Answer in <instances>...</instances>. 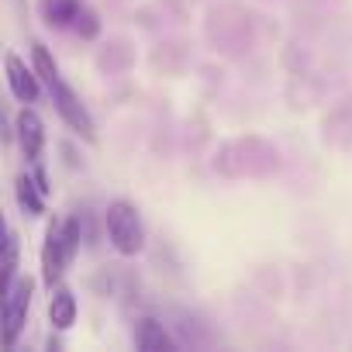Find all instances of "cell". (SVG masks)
Masks as SVG:
<instances>
[{
	"mask_svg": "<svg viewBox=\"0 0 352 352\" xmlns=\"http://www.w3.org/2000/svg\"><path fill=\"white\" fill-rule=\"evenodd\" d=\"M104 228H107V239L111 245L118 249V256H138L145 249V232H142V218L138 211L128 204V201H114L107 211H104Z\"/></svg>",
	"mask_w": 352,
	"mask_h": 352,
	"instance_id": "1",
	"label": "cell"
},
{
	"mask_svg": "<svg viewBox=\"0 0 352 352\" xmlns=\"http://www.w3.org/2000/svg\"><path fill=\"white\" fill-rule=\"evenodd\" d=\"M32 294L35 283L32 280H14L8 300L0 304V345H14L25 321H28V307H32Z\"/></svg>",
	"mask_w": 352,
	"mask_h": 352,
	"instance_id": "2",
	"label": "cell"
},
{
	"mask_svg": "<svg viewBox=\"0 0 352 352\" xmlns=\"http://www.w3.org/2000/svg\"><path fill=\"white\" fill-rule=\"evenodd\" d=\"M52 104H56V111L63 114V121L76 131V135H83L87 142H94L97 138V128H94V118H90V111L83 107V100L73 94V87L59 76L56 83H52Z\"/></svg>",
	"mask_w": 352,
	"mask_h": 352,
	"instance_id": "3",
	"label": "cell"
},
{
	"mask_svg": "<svg viewBox=\"0 0 352 352\" xmlns=\"http://www.w3.org/2000/svg\"><path fill=\"white\" fill-rule=\"evenodd\" d=\"M66 270H69V259L63 252V221H49L45 242H42V283L52 290Z\"/></svg>",
	"mask_w": 352,
	"mask_h": 352,
	"instance_id": "4",
	"label": "cell"
},
{
	"mask_svg": "<svg viewBox=\"0 0 352 352\" xmlns=\"http://www.w3.org/2000/svg\"><path fill=\"white\" fill-rule=\"evenodd\" d=\"M18 142H21L28 162H38V159H42V148H45V124H42V118H38L32 107H25V111L18 114Z\"/></svg>",
	"mask_w": 352,
	"mask_h": 352,
	"instance_id": "5",
	"label": "cell"
},
{
	"mask_svg": "<svg viewBox=\"0 0 352 352\" xmlns=\"http://www.w3.org/2000/svg\"><path fill=\"white\" fill-rule=\"evenodd\" d=\"M4 66H8V87H11V94L21 104H32L38 97V76H35V69H28L18 56H8Z\"/></svg>",
	"mask_w": 352,
	"mask_h": 352,
	"instance_id": "6",
	"label": "cell"
},
{
	"mask_svg": "<svg viewBox=\"0 0 352 352\" xmlns=\"http://www.w3.org/2000/svg\"><path fill=\"white\" fill-rule=\"evenodd\" d=\"M135 345L142 352H169V349H176V342L169 338V331L155 318H142L135 324Z\"/></svg>",
	"mask_w": 352,
	"mask_h": 352,
	"instance_id": "7",
	"label": "cell"
},
{
	"mask_svg": "<svg viewBox=\"0 0 352 352\" xmlns=\"http://www.w3.org/2000/svg\"><path fill=\"white\" fill-rule=\"evenodd\" d=\"M49 321H52V328H56V331L73 328V321H76V297H73V290H66V287H52Z\"/></svg>",
	"mask_w": 352,
	"mask_h": 352,
	"instance_id": "8",
	"label": "cell"
},
{
	"mask_svg": "<svg viewBox=\"0 0 352 352\" xmlns=\"http://www.w3.org/2000/svg\"><path fill=\"white\" fill-rule=\"evenodd\" d=\"M80 8H83L80 0H38V14L52 28H69L76 21Z\"/></svg>",
	"mask_w": 352,
	"mask_h": 352,
	"instance_id": "9",
	"label": "cell"
},
{
	"mask_svg": "<svg viewBox=\"0 0 352 352\" xmlns=\"http://www.w3.org/2000/svg\"><path fill=\"white\" fill-rule=\"evenodd\" d=\"M14 194H18V204H21L25 214H32V218L45 214V194H42V187L35 184V176L21 173L18 184H14Z\"/></svg>",
	"mask_w": 352,
	"mask_h": 352,
	"instance_id": "10",
	"label": "cell"
},
{
	"mask_svg": "<svg viewBox=\"0 0 352 352\" xmlns=\"http://www.w3.org/2000/svg\"><path fill=\"white\" fill-rule=\"evenodd\" d=\"M14 276H18V245L8 242V249L0 252V304L8 300V294L14 287Z\"/></svg>",
	"mask_w": 352,
	"mask_h": 352,
	"instance_id": "11",
	"label": "cell"
},
{
	"mask_svg": "<svg viewBox=\"0 0 352 352\" xmlns=\"http://www.w3.org/2000/svg\"><path fill=\"white\" fill-rule=\"evenodd\" d=\"M32 69H35V76L45 80L49 87L59 80V69H56V59L49 56V45H42V42L32 45Z\"/></svg>",
	"mask_w": 352,
	"mask_h": 352,
	"instance_id": "12",
	"label": "cell"
},
{
	"mask_svg": "<svg viewBox=\"0 0 352 352\" xmlns=\"http://www.w3.org/2000/svg\"><path fill=\"white\" fill-rule=\"evenodd\" d=\"M73 28H76V35H80V38H87V42L100 35V21H97V14H94L90 8H80V14H76Z\"/></svg>",
	"mask_w": 352,
	"mask_h": 352,
	"instance_id": "13",
	"label": "cell"
},
{
	"mask_svg": "<svg viewBox=\"0 0 352 352\" xmlns=\"http://www.w3.org/2000/svg\"><path fill=\"white\" fill-rule=\"evenodd\" d=\"M8 242H11V232H8V221H4V214H0V252L8 249Z\"/></svg>",
	"mask_w": 352,
	"mask_h": 352,
	"instance_id": "14",
	"label": "cell"
}]
</instances>
